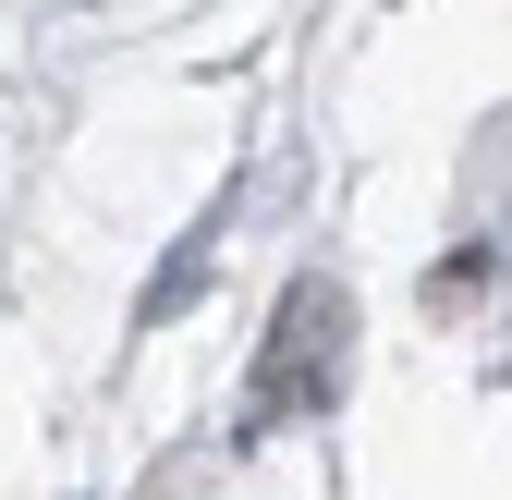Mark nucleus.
I'll list each match as a JSON object with an SVG mask.
<instances>
[{"instance_id":"obj_1","label":"nucleus","mask_w":512,"mask_h":500,"mask_svg":"<svg viewBox=\"0 0 512 500\" xmlns=\"http://www.w3.org/2000/svg\"><path fill=\"white\" fill-rule=\"evenodd\" d=\"M342 354H354V305L342 281H293L281 318H269V354H256V391H244V427H293L342 391Z\"/></svg>"}]
</instances>
